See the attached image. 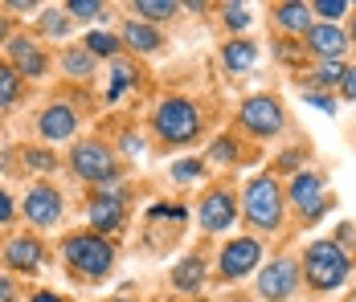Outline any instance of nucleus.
<instances>
[{
	"label": "nucleus",
	"mask_w": 356,
	"mask_h": 302,
	"mask_svg": "<svg viewBox=\"0 0 356 302\" xmlns=\"http://www.w3.org/2000/svg\"><path fill=\"white\" fill-rule=\"evenodd\" d=\"M320 192H323V180L316 176V171H299V176L291 180V201L299 204V208L320 204Z\"/></svg>",
	"instance_id": "dca6fc26"
},
{
	"label": "nucleus",
	"mask_w": 356,
	"mask_h": 302,
	"mask_svg": "<svg viewBox=\"0 0 356 302\" xmlns=\"http://www.w3.org/2000/svg\"><path fill=\"white\" fill-rule=\"evenodd\" d=\"M205 282V262L201 258H184L177 269H172V286L177 290H197Z\"/></svg>",
	"instance_id": "f3484780"
},
{
	"label": "nucleus",
	"mask_w": 356,
	"mask_h": 302,
	"mask_svg": "<svg viewBox=\"0 0 356 302\" xmlns=\"http://www.w3.org/2000/svg\"><path fill=\"white\" fill-rule=\"evenodd\" d=\"M258 258H262L258 241H254V237H238L234 245L221 249V274H225V278H246L250 269L258 266Z\"/></svg>",
	"instance_id": "1a4fd4ad"
},
{
	"label": "nucleus",
	"mask_w": 356,
	"mask_h": 302,
	"mask_svg": "<svg viewBox=\"0 0 356 302\" xmlns=\"http://www.w3.org/2000/svg\"><path fill=\"white\" fill-rule=\"evenodd\" d=\"M62 253H66V266H74L86 282H99V278L111 269V262H115L111 241H107V237H99V233H74V237H66Z\"/></svg>",
	"instance_id": "f257e3e1"
},
{
	"label": "nucleus",
	"mask_w": 356,
	"mask_h": 302,
	"mask_svg": "<svg viewBox=\"0 0 356 302\" xmlns=\"http://www.w3.org/2000/svg\"><path fill=\"white\" fill-rule=\"evenodd\" d=\"M307 45H312V53H320L323 62H336L348 49V37L340 33L336 25H312L307 29Z\"/></svg>",
	"instance_id": "f8f14e48"
},
{
	"label": "nucleus",
	"mask_w": 356,
	"mask_h": 302,
	"mask_svg": "<svg viewBox=\"0 0 356 302\" xmlns=\"http://www.w3.org/2000/svg\"><path fill=\"white\" fill-rule=\"evenodd\" d=\"M312 82H323V86H327V82H344V66H340V62H323Z\"/></svg>",
	"instance_id": "cd10ccee"
},
{
	"label": "nucleus",
	"mask_w": 356,
	"mask_h": 302,
	"mask_svg": "<svg viewBox=\"0 0 356 302\" xmlns=\"http://www.w3.org/2000/svg\"><path fill=\"white\" fill-rule=\"evenodd\" d=\"M136 12L147 21H164V17H172V4L168 0H136Z\"/></svg>",
	"instance_id": "5701e85b"
},
{
	"label": "nucleus",
	"mask_w": 356,
	"mask_h": 302,
	"mask_svg": "<svg viewBox=\"0 0 356 302\" xmlns=\"http://www.w3.org/2000/svg\"><path fill=\"white\" fill-rule=\"evenodd\" d=\"M17 94H21V82H17V74H13V66H4V62H0V106L17 102Z\"/></svg>",
	"instance_id": "4be33fe9"
},
{
	"label": "nucleus",
	"mask_w": 356,
	"mask_h": 302,
	"mask_svg": "<svg viewBox=\"0 0 356 302\" xmlns=\"http://www.w3.org/2000/svg\"><path fill=\"white\" fill-rule=\"evenodd\" d=\"M295 262L291 258H275L270 266H262V278H258V290H262V299L270 302H283L291 290H295Z\"/></svg>",
	"instance_id": "0eeeda50"
},
{
	"label": "nucleus",
	"mask_w": 356,
	"mask_h": 302,
	"mask_svg": "<svg viewBox=\"0 0 356 302\" xmlns=\"http://www.w3.org/2000/svg\"><path fill=\"white\" fill-rule=\"evenodd\" d=\"M234 302H242V299H234Z\"/></svg>",
	"instance_id": "37998d69"
},
{
	"label": "nucleus",
	"mask_w": 356,
	"mask_h": 302,
	"mask_svg": "<svg viewBox=\"0 0 356 302\" xmlns=\"http://www.w3.org/2000/svg\"><path fill=\"white\" fill-rule=\"evenodd\" d=\"M58 212H62V196H58L49 184H37L33 192L25 196V217H29L33 225H54Z\"/></svg>",
	"instance_id": "9b49d317"
},
{
	"label": "nucleus",
	"mask_w": 356,
	"mask_h": 302,
	"mask_svg": "<svg viewBox=\"0 0 356 302\" xmlns=\"http://www.w3.org/2000/svg\"><path fill=\"white\" fill-rule=\"evenodd\" d=\"M254 58H258V49H254L250 41H229V45H225V66H229V69L254 66Z\"/></svg>",
	"instance_id": "aec40b11"
},
{
	"label": "nucleus",
	"mask_w": 356,
	"mask_h": 302,
	"mask_svg": "<svg viewBox=\"0 0 356 302\" xmlns=\"http://www.w3.org/2000/svg\"><path fill=\"white\" fill-rule=\"evenodd\" d=\"M74 127H78V119H74L70 106H49V110L41 115V135H45V139H70Z\"/></svg>",
	"instance_id": "2eb2a0df"
},
{
	"label": "nucleus",
	"mask_w": 356,
	"mask_h": 302,
	"mask_svg": "<svg viewBox=\"0 0 356 302\" xmlns=\"http://www.w3.org/2000/svg\"><path fill=\"white\" fill-rule=\"evenodd\" d=\"M4 37H8V25H4V21H0V41H4Z\"/></svg>",
	"instance_id": "ea45409f"
},
{
	"label": "nucleus",
	"mask_w": 356,
	"mask_h": 302,
	"mask_svg": "<svg viewBox=\"0 0 356 302\" xmlns=\"http://www.w3.org/2000/svg\"><path fill=\"white\" fill-rule=\"evenodd\" d=\"M29 302H66V299H58V294H49V290H41V294H33Z\"/></svg>",
	"instance_id": "58836bf2"
},
{
	"label": "nucleus",
	"mask_w": 356,
	"mask_h": 302,
	"mask_svg": "<svg viewBox=\"0 0 356 302\" xmlns=\"http://www.w3.org/2000/svg\"><path fill=\"white\" fill-rule=\"evenodd\" d=\"M66 74H74V78H86L90 74V53L86 49H66Z\"/></svg>",
	"instance_id": "b1692460"
},
{
	"label": "nucleus",
	"mask_w": 356,
	"mask_h": 302,
	"mask_svg": "<svg viewBox=\"0 0 356 302\" xmlns=\"http://www.w3.org/2000/svg\"><path fill=\"white\" fill-rule=\"evenodd\" d=\"M279 25L291 29V33H307V29H312L307 8H303V4H279Z\"/></svg>",
	"instance_id": "6ab92c4d"
},
{
	"label": "nucleus",
	"mask_w": 356,
	"mask_h": 302,
	"mask_svg": "<svg viewBox=\"0 0 356 302\" xmlns=\"http://www.w3.org/2000/svg\"><path fill=\"white\" fill-rule=\"evenodd\" d=\"M353 37H356V17H353Z\"/></svg>",
	"instance_id": "a19ab883"
},
{
	"label": "nucleus",
	"mask_w": 356,
	"mask_h": 302,
	"mask_svg": "<svg viewBox=\"0 0 356 302\" xmlns=\"http://www.w3.org/2000/svg\"><path fill=\"white\" fill-rule=\"evenodd\" d=\"M86 53H90V58H95V53H99V58H115V53H119V41L111 33H90L86 37Z\"/></svg>",
	"instance_id": "412c9836"
},
{
	"label": "nucleus",
	"mask_w": 356,
	"mask_h": 302,
	"mask_svg": "<svg viewBox=\"0 0 356 302\" xmlns=\"http://www.w3.org/2000/svg\"><path fill=\"white\" fill-rule=\"evenodd\" d=\"M303 274H307V282H312L316 290H336V286H344V278H348V258H344V249H340L336 241H316V245L307 249Z\"/></svg>",
	"instance_id": "f03ea898"
},
{
	"label": "nucleus",
	"mask_w": 356,
	"mask_h": 302,
	"mask_svg": "<svg viewBox=\"0 0 356 302\" xmlns=\"http://www.w3.org/2000/svg\"><path fill=\"white\" fill-rule=\"evenodd\" d=\"M66 12L82 17V21H90V17H103V4H99V0H70V4H66Z\"/></svg>",
	"instance_id": "a878e982"
},
{
	"label": "nucleus",
	"mask_w": 356,
	"mask_h": 302,
	"mask_svg": "<svg viewBox=\"0 0 356 302\" xmlns=\"http://www.w3.org/2000/svg\"><path fill=\"white\" fill-rule=\"evenodd\" d=\"M307 102H312V106H320V110H327V115L336 110V102L327 99V94H307Z\"/></svg>",
	"instance_id": "72a5a7b5"
},
{
	"label": "nucleus",
	"mask_w": 356,
	"mask_h": 302,
	"mask_svg": "<svg viewBox=\"0 0 356 302\" xmlns=\"http://www.w3.org/2000/svg\"><path fill=\"white\" fill-rule=\"evenodd\" d=\"M197 176H201V164H197V160H180L177 168H172V180H177V184H193Z\"/></svg>",
	"instance_id": "bb28decb"
},
{
	"label": "nucleus",
	"mask_w": 356,
	"mask_h": 302,
	"mask_svg": "<svg viewBox=\"0 0 356 302\" xmlns=\"http://www.w3.org/2000/svg\"><path fill=\"white\" fill-rule=\"evenodd\" d=\"M320 217H323V201H320V204H312V208L303 212V221H320Z\"/></svg>",
	"instance_id": "4c0bfd02"
},
{
	"label": "nucleus",
	"mask_w": 356,
	"mask_h": 302,
	"mask_svg": "<svg viewBox=\"0 0 356 302\" xmlns=\"http://www.w3.org/2000/svg\"><path fill=\"white\" fill-rule=\"evenodd\" d=\"M156 131H160L164 143H188L201 131V115H197L193 102L168 99V102H160V110H156Z\"/></svg>",
	"instance_id": "20e7f679"
},
{
	"label": "nucleus",
	"mask_w": 356,
	"mask_h": 302,
	"mask_svg": "<svg viewBox=\"0 0 356 302\" xmlns=\"http://www.w3.org/2000/svg\"><path fill=\"white\" fill-rule=\"evenodd\" d=\"M90 225H95V233L119 229L123 225V201L119 196H95V204H90Z\"/></svg>",
	"instance_id": "4468645a"
},
{
	"label": "nucleus",
	"mask_w": 356,
	"mask_h": 302,
	"mask_svg": "<svg viewBox=\"0 0 356 302\" xmlns=\"http://www.w3.org/2000/svg\"><path fill=\"white\" fill-rule=\"evenodd\" d=\"M41 29H45V33H54V37H62L66 29H70V21H66L62 12H45V17H41Z\"/></svg>",
	"instance_id": "c85d7f7f"
},
{
	"label": "nucleus",
	"mask_w": 356,
	"mask_h": 302,
	"mask_svg": "<svg viewBox=\"0 0 356 302\" xmlns=\"http://www.w3.org/2000/svg\"><path fill=\"white\" fill-rule=\"evenodd\" d=\"M197 217H201V229L221 233V229H229V225H234V217H238V204H234V196H229L225 188H217V192H209V196L201 201Z\"/></svg>",
	"instance_id": "6e6552de"
},
{
	"label": "nucleus",
	"mask_w": 356,
	"mask_h": 302,
	"mask_svg": "<svg viewBox=\"0 0 356 302\" xmlns=\"http://www.w3.org/2000/svg\"><path fill=\"white\" fill-rule=\"evenodd\" d=\"M344 8H348L344 0H320V4H316V12H320V17H327V21H332V17H340ZM327 21H323V25H327Z\"/></svg>",
	"instance_id": "c756f323"
},
{
	"label": "nucleus",
	"mask_w": 356,
	"mask_h": 302,
	"mask_svg": "<svg viewBox=\"0 0 356 302\" xmlns=\"http://www.w3.org/2000/svg\"><path fill=\"white\" fill-rule=\"evenodd\" d=\"M13 217V201H8V192H0V225Z\"/></svg>",
	"instance_id": "e433bc0d"
},
{
	"label": "nucleus",
	"mask_w": 356,
	"mask_h": 302,
	"mask_svg": "<svg viewBox=\"0 0 356 302\" xmlns=\"http://www.w3.org/2000/svg\"><path fill=\"white\" fill-rule=\"evenodd\" d=\"M242 123L254 135H275L283 127V106L275 99H246L242 102Z\"/></svg>",
	"instance_id": "423d86ee"
},
{
	"label": "nucleus",
	"mask_w": 356,
	"mask_h": 302,
	"mask_svg": "<svg viewBox=\"0 0 356 302\" xmlns=\"http://www.w3.org/2000/svg\"><path fill=\"white\" fill-rule=\"evenodd\" d=\"M234 156H238V151H234V139L221 135V139L213 143V160H234Z\"/></svg>",
	"instance_id": "473e14b6"
},
{
	"label": "nucleus",
	"mask_w": 356,
	"mask_h": 302,
	"mask_svg": "<svg viewBox=\"0 0 356 302\" xmlns=\"http://www.w3.org/2000/svg\"><path fill=\"white\" fill-rule=\"evenodd\" d=\"M17 299V290H13V282L8 278H0V302H13Z\"/></svg>",
	"instance_id": "c9c22d12"
},
{
	"label": "nucleus",
	"mask_w": 356,
	"mask_h": 302,
	"mask_svg": "<svg viewBox=\"0 0 356 302\" xmlns=\"http://www.w3.org/2000/svg\"><path fill=\"white\" fill-rule=\"evenodd\" d=\"M246 217L250 225H258V229H279V221H283V196H279V184L270 180V176H258V180H250L246 188Z\"/></svg>",
	"instance_id": "7ed1b4c3"
},
{
	"label": "nucleus",
	"mask_w": 356,
	"mask_h": 302,
	"mask_svg": "<svg viewBox=\"0 0 356 302\" xmlns=\"http://www.w3.org/2000/svg\"><path fill=\"white\" fill-rule=\"evenodd\" d=\"M344 94L356 102V69H344Z\"/></svg>",
	"instance_id": "f704fd0d"
},
{
	"label": "nucleus",
	"mask_w": 356,
	"mask_h": 302,
	"mask_svg": "<svg viewBox=\"0 0 356 302\" xmlns=\"http://www.w3.org/2000/svg\"><path fill=\"white\" fill-rule=\"evenodd\" d=\"M8 58H13V74L21 78H37V74H45V53L33 45V37H13L8 41Z\"/></svg>",
	"instance_id": "9d476101"
},
{
	"label": "nucleus",
	"mask_w": 356,
	"mask_h": 302,
	"mask_svg": "<svg viewBox=\"0 0 356 302\" xmlns=\"http://www.w3.org/2000/svg\"><path fill=\"white\" fill-rule=\"evenodd\" d=\"M74 171L82 176V180H107L115 176V160H111V151L103 143H95V139H86V143H78L74 147Z\"/></svg>",
	"instance_id": "39448f33"
},
{
	"label": "nucleus",
	"mask_w": 356,
	"mask_h": 302,
	"mask_svg": "<svg viewBox=\"0 0 356 302\" xmlns=\"http://www.w3.org/2000/svg\"><path fill=\"white\" fill-rule=\"evenodd\" d=\"M111 302H127V299H111Z\"/></svg>",
	"instance_id": "79ce46f5"
},
{
	"label": "nucleus",
	"mask_w": 356,
	"mask_h": 302,
	"mask_svg": "<svg viewBox=\"0 0 356 302\" xmlns=\"http://www.w3.org/2000/svg\"><path fill=\"white\" fill-rule=\"evenodd\" d=\"M4 262L13 269H37L41 266V241H33V237H13L4 245Z\"/></svg>",
	"instance_id": "ddd939ff"
},
{
	"label": "nucleus",
	"mask_w": 356,
	"mask_h": 302,
	"mask_svg": "<svg viewBox=\"0 0 356 302\" xmlns=\"http://www.w3.org/2000/svg\"><path fill=\"white\" fill-rule=\"evenodd\" d=\"M25 164H29V168L49 171V168H54V156H49V151H25Z\"/></svg>",
	"instance_id": "7c9ffc66"
},
{
	"label": "nucleus",
	"mask_w": 356,
	"mask_h": 302,
	"mask_svg": "<svg viewBox=\"0 0 356 302\" xmlns=\"http://www.w3.org/2000/svg\"><path fill=\"white\" fill-rule=\"evenodd\" d=\"M225 21H229L234 29H246V25H250V12L242 8V4H234V8H225Z\"/></svg>",
	"instance_id": "2f4dec72"
},
{
	"label": "nucleus",
	"mask_w": 356,
	"mask_h": 302,
	"mask_svg": "<svg viewBox=\"0 0 356 302\" xmlns=\"http://www.w3.org/2000/svg\"><path fill=\"white\" fill-rule=\"evenodd\" d=\"M123 37H127V45H131V49H143V53H156V49L164 45L156 29H147V25H136V21H127Z\"/></svg>",
	"instance_id": "a211bd4d"
},
{
	"label": "nucleus",
	"mask_w": 356,
	"mask_h": 302,
	"mask_svg": "<svg viewBox=\"0 0 356 302\" xmlns=\"http://www.w3.org/2000/svg\"><path fill=\"white\" fill-rule=\"evenodd\" d=\"M136 82V69L127 66V62H115V82H111V99H119L127 86Z\"/></svg>",
	"instance_id": "393cba45"
}]
</instances>
